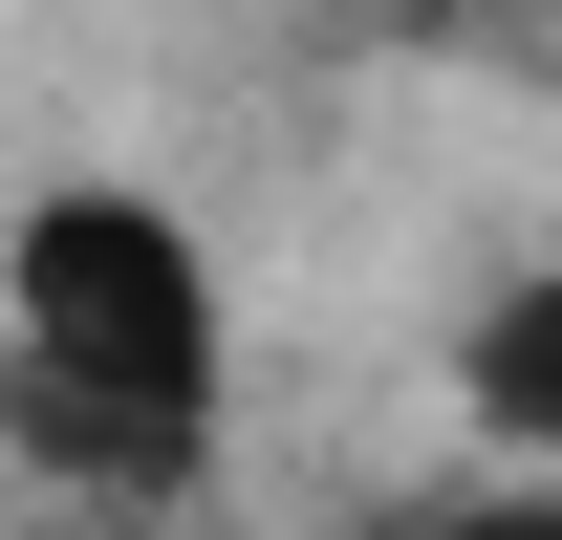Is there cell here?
<instances>
[{
	"mask_svg": "<svg viewBox=\"0 0 562 540\" xmlns=\"http://www.w3.org/2000/svg\"><path fill=\"white\" fill-rule=\"evenodd\" d=\"M238 325H216V238L173 195H44L0 216V454L66 475L87 519L195 497Z\"/></svg>",
	"mask_w": 562,
	"mask_h": 540,
	"instance_id": "obj_1",
	"label": "cell"
},
{
	"mask_svg": "<svg viewBox=\"0 0 562 540\" xmlns=\"http://www.w3.org/2000/svg\"><path fill=\"white\" fill-rule=\"evenodd\" d=\"M476 432H497V475H562V281H497V325H476Z\"/></svg>",
	"mask_w": 562,
	"mask_h": 540,
	"instance_id": "obj_2",
	"label": "cell"
},
{
	"mask_svg": "<svg viewBox=\"0 0 562 540\" xmlns=\"http://www.w3.org/2000/svg\"><path fill=\"white\" fill-rule=\"evenodd\" d=\"M368 540H562V475H454V497H412Z\"/></svg>",
	"mask_w": 562,
	"mask_h": 540,
	"instance_id": "obj_3",
	"label": "cell"
}]
</instances>
